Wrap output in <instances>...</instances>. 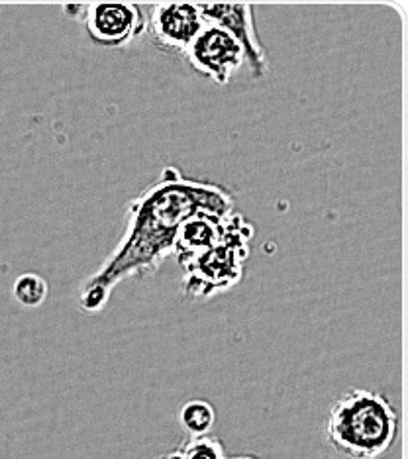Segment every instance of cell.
<instances>
[{
  "mask_svg": "<svg viewBox=\"0 0 408 459\" xmlns=\"http://www.w3.org/2000/svg\"><path fill=\"white\" fill-rule=\"evenodd\" d=\"M216 422L214 406L204 399H191L179 409V424L188 436L211 434Z\"/></svg>",
  "mask_w": 408,
  "mask_h": 459,
  "instance_id": "ba28073f",
  "label": "cell"
},
{
  "mask_svg": "<svg viewBox=\"0 0 408 459\" xmlns=\"http://www.w3.org/2000/svg\"><path fill=\"white\" fill-rule=\"evenodd\" d=\"M254 234V224L244 216L218 244L179 262L185 299L208 300L232 290L244 277Z\"/></svg>",
  "mask_w": 408,
  "mask_h": 459,
  "instance_id": "3957f363",
  "label": "cell"
},
{
  "mask_svg": "<svg viewBox=\"0 0 408 459\" xmlns=\"http://www.w3.org/2000/svg\"><path fill=\"white\" fill-rule=\"evenodd\" d=\"M13 293L20 305L34 308V307H39L41 302L48 299L49 287H48V281L44 277H39L36 273H24L14 281Z\"/></svg>",
  "mask_w": 408,
  "mask_h": 459,
  "instance_id": "9c48e42d",
  "label": "cell"
},
{
  "mask_svg": "<svg viewBox=\"0 0 408 459\" xmlns=\"http://www.w3.org/2000/svg\"><path fill=\"white\" fill-rule=\"evenodd\" d=\"M226 459H257L254 455H226Z\"/></svg>",
  "mask_w": 408,
  "mask_h": 459,
  "instance_id": "7c38bea8",
  "label": "cell"
},
{
  "mask_svg": "<svg viewBox=\"0 0 408 459\" xmlns=\"http://www.w3.org/2000/svg\"><path fill=\"white\" fill-rule=\"evenodd\" d=\"M401 432L396 406L383 393L350 389L330 406L324 424L326 442L348 459H383Z\"/></svg>",
  "mask_w": 408,
  "mask_h": 459,
  "instance_id": "7a4b0ae2",
  "label": "cell"
},
{
  "mask_svg": "<svg viewBox=\"0 0 408 459\" xmlns=\"http://www.w3.org/2000/svg\"><path fill=\"white\" fill-rule=\"evenodd\" d=\"M157 459H183V457H181V454H179V452L175 450V452L167 454V455H161V457H157Z\"/></svg>",
  "mask_w": 408,
  "mask_h": 459,
  "instance_id": "8fae6325",
  "label": "cell"
},
{
  "mask_svg": "<svg viewBox=\"0 0 408 459\" xmlns=\"http://www.w3.org/2000/svg\"><path fill=\"white\" fill-rule=\"evenodd\" d=\"M91 41L102 48H126L145 34V10L135 3H94L81 6Z\"/></svg>",
  "mask_w": 408,
  "mask_h": 459,
  "instance_id": "8992f818",
  "label": "cell"
},
{
  "mask_svg": "<svg viewBox=\"0 0 408 459\" xmlns=\"http://www.w3.org/2000/svg\"><path fill=\"white\" fill-rule=\"evenodd\" d=\"M206 22H213L228 30L242 46L249 75L264 79L269 73V54L261 44L256 24V8L249 3H198Z\"/></svg>",
  "mask_w": 408,
  "mask_h": 459,
  "instance_id": "52a82bcc",
  "label": "cell"
},
{
  "mask_svg": "<svg viewBox=\"0 0 408 459\" xmlns=\"http://www.w3.org/2000/svg\"><path fill=\"white\" fill-rule=\"evenodd\" d=\"M206 26L198 3H157L145 10V34L163 54L185 57L188 46Z\"/></svg>",
  "mask_w": 408,
  "mask_h": 459,
  "instance_id": "277c9868",
  "label": "cell"
},
{
  "mask_svg": "<svg viewBox=\"0 0 408 459\" xmlns=\"http://www.w3.org/2000/svg\"><path fill=\"white\" fill-rule=\"evenodd\" d=\"M188 67L214 85L226 87L236 73L246 65V54L236 38L222 26L206 22L183 57Z\"/></svg>",
  "mask_w": 408,
  "mask_h": 459,
  "instance_id": "5b68a950",
  "label": "cell"
},
{
  "mask_svg": "<svg viewBox=\"0 0 408 459\" xmlns=\"http://www.w3.org/2000/svg\"><path fill=\"white\" fill-rule=\"evenodd\" d=\"M183 459H226L222 442L218 437L204 436H188L181 447H177Z\"/></svg>",
  "mask_w": 408,
  "mask_h": 459,
  "instance_id": "30bf717a",
  "label": "cell"
},
{
  "mask_svg": "<svg viewBox=\"0 0 408 459\" xmlns=\"http://www.w3.org/2000/svg\"><path fill=\"white\" fill-rule=\"evenodd\" d=\"M236 211V196L213 181L185 177L167 165L153 183L126 206V230L114 252L79 293V307L97 315L124 279L153 275L173 255L177 234L185 221L198 212Z\"/></svg>",
  "mask_w": 408,
  "mask_h": 459,
  "instance_id": "6da1fadb",
  "label": "cell"
}]
</instances>
